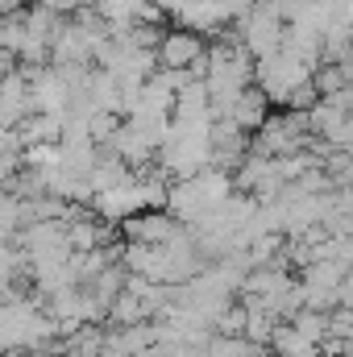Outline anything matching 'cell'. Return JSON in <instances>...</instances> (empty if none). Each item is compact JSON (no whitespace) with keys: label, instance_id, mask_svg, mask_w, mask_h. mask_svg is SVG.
I'll list each match as a JSON object with an SVG mask.
<instances>
[{"label":"cell","instance_id":"obj_1","mask_svg":"<svg viewBox=\"0 0 353 357\" xmlns=\"http://www.w3.org/2000/svg\"><path fill=\"white\" fill-rule=\"evenodd\" d=\"M312 79H316V71H312L308 63H299L295 54H287V50L262 59V63H258V75H254V84L270 96V104H283V108H287V100H291L295 91L303 88V84H312Z\"/></svg>","mask_w":353,"mask_h":357},{"label":"cell","instance_id":"obj_2","mask_svg":"<svg viewBox=\"0 0 353 357\" xmlns=\"http://www.w3.org/2000/svg\"><path fill=\"white\" fill-rule=\"evenodd\" d=\"M233 33H237L241 46L254 54V63H262V59H270V54L283 50V42H287V21H283L270 4H258Z\"/></svg>","mask_w":353,"mask_h":357},{"label":"cell","instance_id":"obj_3","mask_svg":"<svg viewBox=\"0 0 353 357\" xmlns=\"http://www.w3.org/2000/svg\"><path fill=\"white\" fill-rule=\"evenodd\" d=\"M208 63V42L191 29H167L163 46H158V67L163 71H195Z\"/></svg>","mask_w":353,"mask_h":357},{"label":"cell","instance_id":"obj_4","mask_svg":"<svg viewBox=\"0 0 353 357\" xmlns=\"http://www.w3.org/2000/svg\"><path fill=\"white\" fill-rule=\"evenodd\" d=\"M270 116H274V112H270V96H266L258 84H254L250 91H241V100H237V104H233V112H229V121H233L241 133H250V137L262 129Z\"/></svg>","mask_w":353,"mask_h":357},{"label":"cell","instance_id":"obj_5","mask_svg":"<svg viewBox=\"0 0 353 357\" xmlns=\"http://www.w3.org/2000/svg\"><path fill=\"white\" fill-rule=\"evenodd\" d=\"M270 349H274V357H324V345L312 341V337H303L295 324H278Z\"/></svg>","mask_w":353,"mask_h":357},{"label":"cell","instance_id":"obj_6","mask_svg":"<svg viewBox=\"0 0 353 357\" xmlns=\"http://www.w3.org/2000/svg\"><path fill=\"white\" fill-rule=\"evenodd\" d=\"M353 112H345L337 100H320L312 112H308V121H312V137H324V142H333L345 125H350Z\"/></svg>","mask_w":353,"mask_h":357},{"label":"cell","instance_id":"obj_7","mask_svg":"<svg viewBox=\"0 0 353 357\" xmlns=\"http://www.w3.org/2000/svg\"><path fill=\"white\" fill-rule=\"evenodd\" d=\"M350 84V75H345V67H320L316 71V91L324 96V100H333V96H341Z\"/></svg>","mask_w":353,"mask_h":357},{"label":"cell","instance_id":"obj_8","mask_svg":"<svg viewBox=\"0 0 353 357\" xmlns=\"http://www.w3.org/2000/svg\"><path fill=\"white\" fill-rule=\"evenodd\" d=\"M42 8H50L54 17H63V21H71L75 13H80V0H38Z\"/></svg>","mask_w":353,"mask_h":357}]
</instances>
